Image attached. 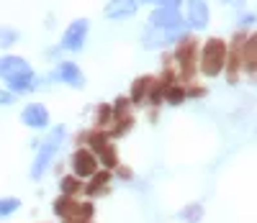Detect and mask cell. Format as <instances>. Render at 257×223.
<instances>
[{
	"label": "cell",
	"instance_id": "6da1fadb",
	"mask_svg": "<svg viewBox=\"0 0 257 223\" xmlns=\"http://www.w3.org/2000/svg\"><path fill=\"white\" fill-rule=\"evenodd\" d=\"M64 141V126H57L52 128V133L39 144V151H36V159L31 164V180H41V177L47 174V169L52 167L54 157H57V151Z\"/></svg>",
	"mask_w": 257,
	"mask_h": 223
},
{
	"label": "cell",
	"instance_id": "7a4b0ae2",
	"mask_svg": "<svg viewBox=\"0 0 257 223\" xmlns=\"http://www.w3.org/2000/svg\"><path fill=\"white\" fill-rule=\"evenodd\" d=\"M198 67L206 77H216L226 67V41L221 39H208L198 54Z\"/></svg>",
	"mask_w": 257,
	"mask_h": 223
},
{
	"label": "cell",
	"instance_id": "3957f363",
	"mask_svg": "<svg viewBox=\"0 0 257 223\" xmlns=\"http://www.w3.org/2000/svg\"><path fill=\"white\" fill-rule=\"evenodd\" d=\"M173 59L180 67V80H193L196 77V67H198V44L193 36H183L178 41V49Z\"/></svg>",
	"mask_w": 257,
	"mask_h": 223
},
{
	"label": "cell",
	"instance_id": "277c9868",
	"mask_svg": "<svg viewBox=\"0 0 257 223\" xmlns=\"http://www.w3.org/2000/svg\"><path fill=\"white\" fill-rule=\"evenodd\" d=\"M54 215L62 218V220H72V218H82V220H90L95 208L93 203H77L75 197H67V195H59L52 205Z\"/></svg>",
	"mask_w": 257,
	"mask_h": 223
},
{
	"label": "cell",
	"instance_id": "5b68a950",
	"mask_svg": "<svg viewBox=\"0 0 257 223\" xmlns=\"http://www.w3.org/2000/svg\"><path fill=\"white\" fill-rule=\"evenodd\" d=\"M70 164H72V174L77 177V180H90V177L98 172V159L95 154L88 149V146H80L72 157H70Z\"/></svg>",
	"mask_w": 257,
	"mask_h": 223
},
{
	"label": "cell",
	"instance_id": "8992f818",
	"mask_svg": "<svg viewBox=\"0 0 257 223\" xmlns=\"http://www.w3.org/2000/svg\"><path fill=\"white\" fill-rule=\"evenodd\" d=\"M88 31H90L88 18H77V21H72V24L64 29L59 47H62V49H67V52H80V49H82V44H85V39H88Z\"/></svg>",
	"mask_w": 257,
	"mask_h": 223
},
{
	"label": "cell",
	"instance_id": "52a82bcc",
	"mask_svg": "<svg viewBox=\"0 0 257 223\" xmlns=\"http://www.w3.org/2000/svg\"><path fill=\"white\" fill-rule=\"evenodd\" d=\"M247 34L239 31L237 36L231 39V44H226V77L229 85L239 82V72H242V44H244Z\"/></svg>",
	"mask_w": 257,
	"mask_h": 223
},
{
	"label": "cell",
	"instance_id": "ba28073f",
	"mask_svg": "<svg viewBox=\"0 0 257 223\" xmlns=\"http://www.w3.org/2000/svg\"><path fill=\"white\" fill-rule=\"evenodd\" d=\"M149 24H152V29H160V31H185V26H188L180 11H175V8H157L149 16Z\"/></svg>",
	"mask_w": 257,
	"mask_h": 223
},
{
	"label": "cell",
	"instance_id": "9c48e42d",
	"mask_svg": "<svg viewBox=\"0 0 257 223\" xmlns=\"http://www.w3.org/2000/svg\"><path fill=\"white\" fill-rule=\"evenodd\" d=\"M31 72H34L31 64H29L24 57H13V54L0 57V77H3L6 82L18 80V77H26V75H31Z\"/></svg>",
	"mask_w": 257,
	"mask_h": 223
},
{
	"label": "cell",
	"instance_id": "30bf717a",
	"mask_svg": "<svg viewBox=\"0 0 257 223\" xmlns=\"http://www.w3.org/2000/svg\"><path fill=\"white\" fill-rule=\"evenodd\" d=\"M21 121H24V126L29 128H47L49 126V110L47 105H41V103H31L26 105L24 110H21Z\"/></svg>",
	"mask_w": 257,
	"mask_h": 223
},
{
	"label": "cell",
	"instance_id": "8fae6325",
	"mask_svg": "<svg viewBox=\"0 0 257 223\" xmlns=\"http://www.w3.org/2000/svg\"><path fill=\"white\" fill-rule=\"evenodd\" d=\"M185 24L190 29H206L208 24V6H206V0H188V6H185Z\"/></svg>",
	"mask_w": 257,
	"mask_h": 223
},
{
	"label": "cell",
	"instance_id": "7c38bea8",
	"mask_svg": "<svg viewBox=\"0 0 257 223\" xmlns=\"http://www.w3.org/2000/svg\"><path fill=\"white\" fill-rule=\"evenodd\" d=\"M185 36V31H160V29H147L142 34V44L147 49H157V47H165L170 41H180Z\"/></svg>",
	"mask_w": 257,
	"mask_h": 223
},
{
	"label": "cell",
	"instance_id": "4fadbf2b",
	"mask_svg": "<svg viewBox=\"0 0 257 223\" xmlns=\"http://www.w3.org/2000/svg\"><path fill=\"white\" fill-rule=\"evenodd\" d=\"M57 80L64 82V85H70V87H75V90L85 87V75H82V70L75 62H62L57 67Z\"/></svg>",
	"mask_w": 257,
	"mask_h": 223
},
{
	"label": "cell",
	"instance_id": "5bb4252c",
	"mask_svg": "<svg viewBox=\"0 0 257 223\" xmlns=\"http://www.w3.org/2000/svg\"><path fill=\"white\" fill-rule=\"evenodd\" d=\"M137 11H139L137 0H108V6H105L103 13L111 21H123V18H132Z\"/></svg>",
	"mask_w": 257,
	"mask_h": 223
},
{
	"label": "cell",
	"instance_id": "9a60e30c",
	"mask_svg": "<svg viewBox=\"0 0 257 223\" xmlns=\"http://www.w3.org/2000/svg\"><path fill=\"white\" fill-rule=\"evenodd\" d=\"M113 180V174L108 169H98L93 177H90V182L88 185H82V192L88 195V197H98L103 192H108V182Z\"/></svg>",
	"mask_w": 257,
	"mask_h": 223
},
{
	"label": "cell",
	"instance_id": "2e32d148",
	"mask_svg": "<svg viewBox=\"0 0 257 223\" xmlns=\"http://www.w3.org/2000/svg\"><path fill=\"white\" fill-rule=\"evenodd\" d=\"M242 70L257 75V34H249L242 44Z\"/></svg>",
	"mask_w": 257,
	"mask_h": 223
},
{
	"label": "cell",
	"instance_id": "e0dca14e",
	"mask_svg": "<svg viewBox=\"0 0 257 223\" xmlns=\"http://www.w3.org/2000/svg\"><path fill=\"white\" fill-rule=\"evenodd\" d=\"M95 159H98V164H100L103 169H108V172H111V169L118 167V151H116V146L108 141L103 149L95 151Z\"/></svg>",
	"mask_w": 257,
	"mask_h": 223
},
{
	"label": "cell",
	"instance_id": "ac0fdd59",
	"mask_svg": "<svg viewBox=\"0 0 257 223\" xmlns=\"http://www.w3.org/2000/svg\"><path fill=\"white\" fill-rule=\"evenodd\" d=\"M152 80H155V77H147V75L137 77V82L132 85V98H128V103L142 105V103L147 100V93H149V85H152Z\"/></svg>",
	"mask_w": 257,
	"mask_h": 223
},
{
	"label": "cell",
	"instance_id": "d6986e66",
	"mask_svg": "<svg viewBox=\"0 0 257 223\" xmlns=\"http://www.w3.org/2000/svg\"><path fill=\"white\" fill-rule=\"evenodd\" d=\"M132 126H134V116L126 113V116H121V118H113L111 128L105 131V133H108V139H118V136H123L126 131H132Z\"/></svg>",
	"mask_w": 257,
	"mask_h": 223
},
{
	"label": "cell",
	"instance_id": "ffe728a7",
	"mask_svg": "<svg viewBox=\"0 0 257 223\" xmlns=\"http://www.w3.org/2000/svg\"><path fill=\"white\" fill-rule=\"evenodd\" d=\"M111 123H113V108L108 103H100L95 108V128L98 131H108Z\"/></svg>",
	"mask_w": 257,
	"mask_h": 223
},
{
	"label": "cell",
	"instance_id": "44dd1931",
	"mask_svg": "<svg viewBox=\"0 0 257 223\" xmlns=\"http://www.w3.org/2000/svg\"><path fill=\"white\" fill-rule=\"evenodd\" d=\"M59 192H62V195H67V197L80 195V192H82V180H77L75 174L62 177V180H59Z\"/></svg>",
	"mask_w": 257,
	"mask_h": 223
},
{
	"label": "cell",
	"instance_id": "7402d4cb",
	"mask_svg": "<svg viewBox=\"0 0 257 223\" xmlns=\"http://www.w3.org/2000/svg\"><path fill=\"white\" fill-rule=\"evenodd\" d=\"M178 218H180L183 223H201V218H203V205H201V203H190V205H185V208L178 213Z\"/></svg>",
	"mask_w": 257,
	"mask_h": 223
},
{
	"label": "cell",
	"instance_id": "603a6c76",
	"mask_svg": "<svg viewBox=\"0 0 257 223\" xmlns=\"http://www.w3.org/2000/svg\"><path fill=\"white\" fill-rule=\"evenodd\" d=\"M188 95H185V87H180V85H170L167 90H165V103H170V105H180L183 100H185Z\"/></svg>",
	"mask_w": 257,
	"mask_h": 223
},
{
	"label": "cell",
	"instance_id": "cb8c5ba5",
	"mask_svg": "<svg viewBox=\"0 0 257 223\" xmlns=\"http://www.w3.org/2000/svg\"><path fill=\"white\" fill-rule=\"evenodd\" d=\"M21 208V200L18 197H0V218H8Z\"/></svg>",
	"mask_w": 257,
	"mask_h": 223
},
{
	"label": "cell",
	"instance_id": "d4e9b609",
	"mask_svg": "<svg viewBox=\"0 0 257 223\" xmlns=\"http://www.w3.org/2000/svg\"><path fill=\"white\" fill-rule=\"evenodd\" d=\"M165 98V87L160 85V80H152V85H149V93H147V100L152 105H160Z\"/></svg>",
	"mask_w": 257,
	"mask_h": 223
},
{
	"label": "cell",
	"instance_id": "484cf974",
	"mask_svg": "<svg viewBox=\"0 0 257 223\" xmlns=\"http://www.w3.org/2000/svg\"><path fill=\"white\" fill-rule=\"evenodd\" d=\"M16 39H18V31L16 29H0V47H13L16 44Z\"/></svg>",
	"mask_w": 257,
	"mask_h": 223
},
{
	"label": "cell",
	"instance_id": "4316f807",
	"mask_svg": "<svg viewBox=\"0 0 257 223\" xmlns=\"http://www.w3.org/2000/svg\"><path fill=\"white\" fill-rule=\"evenodd\" d=\"M111 108H113V118L126 116L128 113V98H116V105H111Z\"/></svg>",
	"mask_w": 257,
	"mask_h": 223
},
{
	"label": "cell",
	"instance_id": "83f0119b",
	"mask_svg": "<svg viewBox=\"0 0 257 223\" xmlns=\"http://www.w3.org/2000/svg\"><path fill=\"white\" fill-rule=\"evenodd\" d=\"M16 103V95L11 90H0V108H6V105H13Z\"/></svg>",
	"mask_w": 257,
	"mask_h": 223
},
{
	"label": "cell",
	"instance_id": "f1b7e54d",
	"mask_svg": "<svg viewBox=\"0 0 257 223\" xmlns=\"http://www.w3.org/2000/svg\"><path fill=\"white\" fill-rule=\"evenodd\" d=\"M185 95H190V98H206V87H198V85H190L188 90H185Z\"/></svg>",
	"mask_w": 257,
	"mask_h": 223
},
{
	"label": "cell",
	"instance_id": "f546056e",
	"mask_svg": "<svg viewBox=\"0 0 257 223\" xmlns=\"http://www.w3.org/2000/svg\"><path fill=\"white\" fill-rule=\"evenodd\" d=\"M254 21H257V16H254V13H242V16H239V29H247V26H252Z\"/></svg>",
	"mask_w": 257,
	"mask_h": 223
},
{
	"label": "cell",
	"instance_id": "4dcf8cb0",
	"mask_svg": "<svg viewBox=\"0 0 257 223\" xmlns=\"http://www.w3.org/2000/svg\"><path fill=\"white\" fill-rule=\"evenodd\" d=\"M155 3H157L160 8H175V11H178V6L183 3V0H155Z\"/></svg>",
	"mask_w": 257,
	"mask_h": 223
},
{
	"label": "cell",
	"instance_id": "1f68e13d",
	"mask_svg": "<svg viewBox=\"0 0 257 223\" xmlns=\"http://www.w3.org/2000/svg\"><path fill=\"white\" fill-rule=\"evenodd\" d=\"M116 169H118V177H123V180H132V177H134L132 169H126V167H116Z\"/></svg>",
	"mask_w": 257,
	"mask_h": 223
},
{
	"label": "cell",
	"instance_id": "d6a6232c",
	"mask_svg": "<svg viewBox=\"0 0 257 223\" xmlns=\"http://www.w3.org/2000/svg\"><path fill=\"white\" fill-rule=\"evenodd\" d=\"M224 3H226V6H234V8H242L247 0H224Z\"/></svg>",
	"mask_w": 257,
	"mask_h": 223
}]
</instances>
